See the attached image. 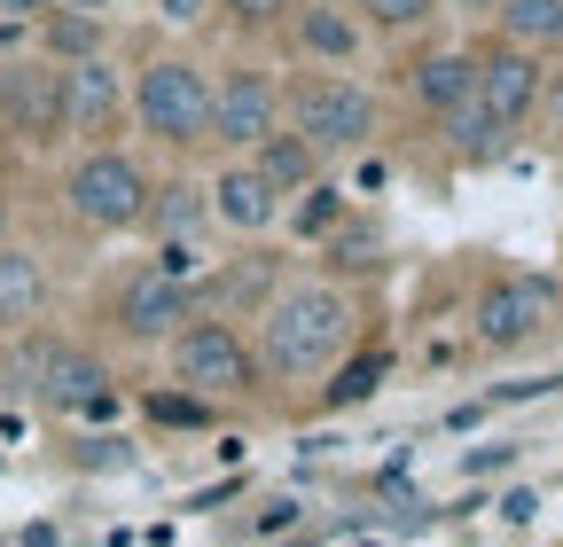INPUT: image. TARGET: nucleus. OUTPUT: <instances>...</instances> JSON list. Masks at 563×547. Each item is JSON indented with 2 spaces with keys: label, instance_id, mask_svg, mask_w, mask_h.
<instances>
[{
  "label": "nucleus",
  "instance_id": "nucleus-6",
  "mask_svg": "<svg viewBox=\"0 0 563 547\" xmlns=\"http://www.w3.org/2000/svg\"><path fill=\"white\" fill-rule=\"evenodd\" d=\"M165 368H173L180 391H196L211 406H251L266 391L258 353H251V328L243 321H220V313H196L173 345H165Z\"/></svg>",
  "mask_w": 563,
  "mask_h": 547
},
{
  "label": "nucleus",
  "instance_id": "nucleus-38",
  "mask_svg": "<svg viewBox=\"0 0 563 547\" xmlns=\"http://www.w3.org/2000/svg\"><path fill=\"white\" fill-rule=\"evenodd\" d=\"M290 547H321V539H290Z\"/></svg>",
  "mask_w": 563,
  "mask_h": 547
},
{
  "label": "nucleus",
  "instance_id": "nucleus-3",
  "mask_svg": "<svg viewBox=\"0 0 563 547\" xmlns=\"http://www.w3.org/2000/svg\"><path fill=\"white\" fill-rule=\"evenodd\" d=\"M133 125L141 142L165 149V157H196L211 149V63L165 47L133 71Z\"/></svg>",
  "mask_w": 563,
  "mask_h": 547
},
{
  "label": "nucleus",
  "instance_id": "nucleus-8",
  "mask_svg": "<svg viewBox=\"0 0 563 547\" xmlns=\"http://www.w3.org/2000/svg\"><path fill=\"white\" fill-rule=\"evenodd\" d=\"M0 133H9V149H32V157L70 142L63 63H47L40 47L32 55H0Z\"/></svg>",
  "mask_w": 563,
  "mask_h": 547
},
{
  "label": "nucleus",
  "instance_id": "nucleus-7",
  "mask_svg": "<svg viewBox=\"0 0 563 547\" xmlns=\"http://www.w3.org/2000/svg\"><path fill=\"white\" fill-rule=\"evenodd\" d=\"M95 321L110 328V345H133V353H165L173 336L196 321V290H188V282H173V274H157L150 258H133V266H118L110 282H102V305H95Z\"/></svg>",
  "mask_w": 563,
  "mask_h": 547
},
{
  "label": "nucleus",
  "instance_id": "nucleus-15",
  "mask_svg": "<svg viewBox=\"0 0 563 547\" xmlns=\"http://www.w3.org/2000/svg\"><path fill=\"white\" fill-rule=\"evenodd\" d=\"M290 282L282 274V258H266V250H243V258H220L196 282V313H220V321H258L266 305H274V290Z\"/></svg>",
  "mask_w": 563,
  "mask_h": 547
},
{
  "label": "nucleus",
  "instance_id": "nucleus-2",
  "mask_svg": "<svg viewBox=\"0 0 563 547\" xmlns=\"http://www.w3.org/2000/svg\"><path fill=\"white\" fill-rule=\"evenodd\" d=\"M282 125H290L321 165H344V157H368L376 149L384 102H376V87H361L352 71H290V79H282Z\"/></svg>",
  "mask_w": 563,
  "mask_h": 547
},
{
  "label": "nucleus",
  "instance_id": "nucleus-27",
  "mask_svg": "<svg viewBox=\"0 0 563 547\" xmlns=\"http://www.w3.org/2000/svg\"><path fill=\"white\" fill-rule=\"evenodd\" d=\"M361 9V24H368V40H407V32H422L446 0H352Z\"/></svg>",
  "mask_w": 563,
  "mask_h": 547
},
{
  "label": "nucleus",
  "instance_id": "nucleus-25",
  "mask_svg": "<svg viewBox=\"0 0 563 547\" xmlns=\"http://www.w3.org/2000/svg\"><path fill=\"white\" fill-rule=\"evenodd\" d=\"M501 40L509 47H532V55H548V47H563V0H501Z\"/></svg>",
  "mask_w": 563,
  "mask_h": 547
},
{
  "label": "nucleus",
  "instance_id": "nucleus-1",
  "mask_svg": "<svg viewBox=\"0 0 563 547\" xmlns=\"http://www.w3.org/2000/svg\"><path fill=\"white\" fill-rule=\"evenodd\" d=\"M361 345V298H352L344 282H329V274H298V282H282L274 305L258 313V376L266 383H329L336 360Z\"/></svg>",
  "mask_w": 563,
  "mask_h": 547
},
{
  "label": "nucleus",
  "instance_id": "nucleus-9",
  "mask_svg": "<svg viewBox=\"0 0 563 547\" xmlns=\"http://www.w3.org/2000/svg\"><path fill=\"white\" fill-rule=\"evenodd\" d=\"M282 133V79L266 63H220L211 71V157H251Z\"/></svg>",
  "mask_w": 563,
  "mask_h": 547
},
{
  "label": "nucleus",
  "instance_id": "nucleus-36",
  "mask_svg": "<svg viewBox=\"0 0 563 547\" xmlns=\"http://www.w3.org/2000/svg\"><path fill=\"white\" fill-rule=\"evenodd\" d=\"M454 16H470V24H485V16H501V0H446Z\"/></svg>",
  "mask_w": 563,
  "mask_h": 547
},
{
  "label": "nucleus",
  "instance_id": "nucleus-5",
  "mask_svg": "<svg viewBox=\"0 0 563 547\" xmlns=\"http://www.w3.org/2000/svg\"><path fill=\"white\" fill-rule=\"evenodd\" d=\"M563 328V282L555 274H532V266H501L485 274V290L470 298V345L477 353H532Z\"/></svg>",
  "mask_w": 563,
  "mask_h": 547
},
{
  "label": "nucleus",
  "instance_id": "nucleus-34",
  "mask_svg": "<svg viewBox=\"0 0 563 547\" xmlns=\"http://www.w3.org/2000/svg\"><path fill=\"white\" fill-rule=\"evenodd\" d=\"M501 461H517V446H477V454H462V469H470V477H485V469H501Z\"/></svg>",
  "mask_w": 563,
  "mask_h": 547
},
{
  "label": "nucleus",
  "instance_id": "nucleus-19",
  "mask_svg": "<svg viewBox=\"0 0 563 547\" xmlns=\"http://www.w3.org/2000/svg\"><path fill=\"white\" fill-rule=\"evenodd\" d=\"M384 376H391V353H384V345H352V353L336 360V376L313 391V406H321V415H352V406H368V399L384 391Z\"/></svg>",
  "mask_w": 563,
  "mask_h": 547
},
{
  "label": "nucleus",
  "instance_id": "nucleus-31",
  "mask_svg": "<svg viewBox=\"0 0 563 547\" xmlns=\"http://www.w3.org/2000/svg\"><path fill=\"white\" fill-rule=\"evenodd\" d=\"M532 125L548 133V142H563V71H548V87H540V110H532Z\"/></svg>",
  "mask_w": 563,
  "mask_h": 547
},
{
  "label": "nucleus",
  "instance_id": "nucleus-14",
  "mask_svg": "<svg viewBox=\"0 0 563 547\" xmlns=\"http://www.w3.org/2000/svg\"><path fill=\"white\" fill-rule=\"evenodd\" d=\"M540 87H548V55L509 47V40H485V47H477V102L501 118L509 133H525V125H532Z\"/></svg>",
  "mask_w": 563,
  "mask_h": 547
},
{
  "label": "nucleus",
  "instance_id": "nucleus-24",
  "mask_svg": "<svg viewBox=\"0 0 563 547\" xmlns=\"http://www.w3.org/2000/svg\"><path fill=\"white\" fill-rule=\"evenodd\" d=\"M344 220H352V196H344L336 180H321V188L290 196V212H282V227H290L298 243H329V235H336Z\"/></svg>",
  "mask_w": 563,
  "mask_h": 547
},
{
  "label": "nucleus",
  "instance_id": "nucleus-20",
  "mask_svg": "<svg viewBox=\"0 0 563 547\" xmlns=\"http://www.w3.org/2000/svg\"><path fill=\"white\" fill-rule=\"evenodd\" d=\"M439 142H446V157H454V165H493V157L517 142V133H509L501 118H493V110L470 94L462 110H446V118H439Z\"/></svg>",
  "mask_w": 563,
  "mask_h": 547
},
{
  "label": "nucleus",
  "instance_id": "nucleus-28",
  "mask_svg": "<svg viewBox=\"0 0 563 547\" xmlns=\"http://www.w3.org/2000/svg\"><path fill=\"white\" fill-rule=\"evenodd\" d=\"M141 415H150V423H165V431H211V423H220V406L173 383V391H150V399H141Z\"/></svg>",
  "mask_w": 563,
  "mask_h": 547
},
{
  "label": "nucleus",
  "instance_id": "nucleus-18",
  "mask_svg": "<svg viewBox=\"0 0 563 547\" xmlns=\"http://www.w3.org/2000/svg\"><path fill=\"white\" fill-rule=\"evenodd\" d=\"M203 227H211V196H203V180L173 172V180L150 188V212H141V235H150V243H203Z\"/></svg>",
  "mask_w": 563,
  "mask_h": 547
},
{
  "label": "nucleus",
  "instance_id": "nucleus-23",
  "mask_svg": "<svg viewBox=\"0 0 563 547\" xmlns=\"http://www.w3.org/2000/svg\"><path fill=\"white\" fill-rule=\"evenodd\" d=\"M32 32H40V55H47V63H87V55L110 47L102 16H79V9H47Z\"/></svg>",
  "mask_w": 563,
  "mask_h": 547
},
{
  "label": "nucleus",
  "instance_id": "nucleus-21",
  "mask_svg": "<svg viewBox=\"0 0 563 547\" xmlns=\"http://www.w3.org/2000/svg\"><path fill=\"white\" fill-rule=\"evenodd\" d=\"M251 165H258V172H266V180L282 188V203H290V196H306V188H321V180H329V165H321V157H313V149L298 142L290 125H282V133H266V142L251 149Z\"/></svg>",
  "mask_w": 563,
  "mask_h": 547
},
{
  "label": "nucleus",
  "instance_id": "nucleus-26",
  "mask_svg": "<svg viewBox=\"0 0 563 547\" xmlns=\"http://www.w3.org/2000/svg\"><path fill=\"white\" fill-rule=\"evenodd\" d=\"M321 266H329V282H344V274H376V266H384V227L344 220V227L321 243Z\"/></svg>",
  "mask_w": 563,
  "mask_h": 547
},
{
  "label": "nucleus",
  "instance_id": "nucleus-12",
  "mask_svg": "<svg viewBox=\"0 0 563 547\" xmlns=\"http://www.w3.org/2000/svg\"><path fill=\"white\" fill-rule=\"evenodd\" d=\"M203 196H211V227L220 235H235V243H258V235H274L282 227V188L251 165V157H220L211 165V180H203Z\"/></svg>",
  "mask_w": 563,
  "mask_h": 547
},
{
  "label": "nucleus",
  "instance_id": "nucleus-33",
  "mask_svg": "<svg viewBox=\"0 0 563 547\" xmlns=\"http://www.w3.org/2000/svg\"><path fill=\"white\" fill-rule=\"evenodd\" d=\"M532 516H540V493H532V485L501 493V524H532Z\"/></svg>",
  "mask_w": 563,
  "mask_h": 547
},
{
  "label": "nucleus",
  "instance_id": "nucleus-17",
  "mask_svg": "<svg viewBox=\"0 0 563 547\" xmlns=\"http://www.w3.org/2000/svg\"><path fill=\"white\" fill-rule=\"evenodd\" d=\"M55 282H47V258L24 250V243H0V336H16V328H40Z\"/></svg>",
  "mask_w": 563,
  "mask_h": 547
},
{
  "label": "nucleus",
  "instance_id": "nucleus-13",
  "mask_svg": "<svg viewBox=\"0 0 563 547\" xmlns=\"http://www.w3.org/2000/svg\"><path fill=\"white\" fill-rule=\"evenodd\" d=\"M282 40H290L298 71H352V63L368 55V24H361V9H344V0H298V9L282 16Z\"/></svg>",
  "mask_w": 563,
  "mask_h": 547
},
{
  "label": "nucleus",
  "instance_id": "nucleus-10",
  "mask_svg": "<svg viewBox=\"0 0 563 547\" xmlns=\"http://www.w3.org/2000/svg\"><path fill=\"white\" fill-rule=\"evenodd\" d=\"M32 406L55 415V423H110L125 406V391H118V376H110V360L95 345H70V336H63V345L47 353V368H40Z\"/></svg>",
  "mask_w": 563,
  "mask_h": 547
},
{
  "label": "nucleus",
  "instance_id": "nucleus-30",
  "mask_svg": "<svg viewBox=\"0 0 563 547\" xmlns=\"http://www.w3.org/2000/svg\"><path fill=\"white\" fill-rule=\"evenodd\" d=\"M79 469H133L125 438H79Z\"/></svg>",
  "mask_w": 563,
  "mask_h": 547
},
{
  "label": "nucleus",
  "instance_id": "nucleus-22",
  "mask_svg": "<svg viewBox=\"0 0 563 547\" xmlns=\"http://www.w3.org/2000/svg\"><path fill=\"white\" fill-rule=\"evenodd\" d=\"M55 345H63V328H47V321H40V328H16V336H0V391H9V399H32Z\"/></svg>",
  "mask_w": 563,
  "mask_h": 547
},
{
  "label": "nucleus",
  "instance_id": "nucleus-4",
  "mask_svg": "<svg viewBox=\"0 0 563 547\" xmlns=\"http://www.w3.org/2000/svg\"><path fill=\"white\" fill-rule=\"evenodd\" d=\"M150 188H157V172L141 165L125 142H110V149H79V157L63 165V180H55L70 227H87V235H141Z\"/></svg>",
  "mask_w": 563,
  "mask_h": 547
},
{
  "label": "nucleus",
  "instance_id": "nucleus-16",
  "mask_svg": "<svg viewBox=\"0 0 563 547\" xmlns=\"http://www.w3.org/2000/svg\"><path fill=\"white\" fill-rule=\"evenodd\" d=\"M477 94V47H422L415 63H407V102L422 110V118H446V110H462Z\"/></svg>",
  "mask_w": 563,
  "mask_h": 547
},
{
  "label": "nucleus",
  "instance_id": "nucleus-37",
  "mask_svg": "<svg viewBox=\"0 0 563 547\" xmlns=\"http://www.w3.org/2000/svg\"><path fill=\"white\" fill-rule=\"evenodd\" d=\"M55 9H79V16H110L118 0H55Z\"/></svg>",
  "mask_w": 563,
  "mask_h": 547
},
{
  "label": "nucleus",
  "instance_id": "nucleus-32",
  "mask_svg": "<svg viewBox=\"0 0 563 547\" xmlns=\"http://www.w3.org/2000/svg\"><path fill=\"white\" fill-rule=\"evenodd\" d=\"M157 16H165L173 32H196L203 16H220V0H157Z\"/></svg>",
  "mask_w": 563,
  "mask_h": 547
},
{
  "label": "nucleus",
  "instance_id": "nucleus-29",
  "mask_svg": "<svg viewBox=\"0 0 563 547\" xmlns=\"http://www.w3.org/2000/svg\"><path fill=\"white\" fill-rule=\"evenodd\" d=\"M298 0H220V16L235 32H282V16H290Z\"/></svg>",
  "mask_w": 563,
  "mask_h": 547
},
{
  "label": "nucleus",
  "instance_id": "nucleus-11",
  "mask_svg": "<svg viewBox=\"0 0 563 547\" xmlns=\"http://www.w3.org/2000/svg\"><path fill=\"white\" fill-rule=\"evenodd\" d=\"M63 94H70V142L79 149H110L118 125L133 118V79L110 47L87 63H63Z\"/></svg>",
  "mask_w": 563,
  "mask_h": 547
},
{
  "label": "nucleus",
  "instance_id": "nucleus-40",
  "mask_svg": "<svg viewBox=\"0 0 563 547\" xmlns=\"http://www.w3.org/2000/svg\"><path fill=\"white\" fill-rule=\"evenodd\" d=\"M344 9H352V0H344Z\"/></svg>",
  "mask_w": 563,
  "mask_h": 547
},
{
  "label": "nucleus",
  "instance_id": "nucleus-35",
  "mask_svg": "<svg viewBox=\"0 0 563 547\" xmlns=\"http://www.w3.org/2000/svg\"><path fill=\"white\" fill-rule=\"evenodd\" d=\"M55 9V0H0V16H9V24H40Z\"/></svg>",
  "mask_w": 563,
  "mask_h": 547
},
{
  "label": "nucleus",
  "instance_id": "nucleus-39",
  "mask_svg": "<svg viewBox=\"0 0 563 547\" xmlns=\"http://www.w3.org/2000/svg\"><path fill=\"white\" fill-rule=\"evenodd\" d=\"M0 149H9V133H0Z\"/></svg>",
  "mask_w": 563,
  "mask_h": 547
}]
</instances>
